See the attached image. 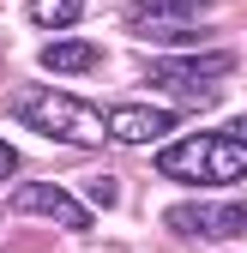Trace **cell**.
<instances>
[{
  "instance_id": "6da1fadb",
  "label": "cell",
  "mask_w": 247,
  "mask_h": 253,
  "mask_svg": "<svg viewBox=\"0 0 247 253\" xmlns=\"http://www.w3.org/2000/svg\"><path fill=\"white\" fill-rule=\"evenodd\" d=\"M157 175L187 187H235L247 181V145L235 133H187L157 151Z\"/></svg>"
},
{
  "instance_id": "7a4b0ae2",
  "label": "cell",
  "mask_w": 247,
  "mask_h": 253,
  "mask_svg": "<svg viewBox=\"0 0 247 253\" xmlns=\"http://www.w3.org/2000/svg\"><path fill=\"white\" fill-rule=\"evenodd\" d=\"M18 121L24 126H37L42 139L54 145H73V151H97L109 145V126H103V109H90L84 97H67V90H42V84H30L12 97Z\"/></svg>"
},
{
  "instance_id": "3957f363",
  "label": "cell",
  "mask_w": 247,
  "mask_h": 253,
  "mask_svg": "<svg viewBox=\"0 0 247 253\" xmlns=\"http://www.w3.org/2000/svg\"><path fill=\"white\" fill-rule=\"evenodd\" d=\"M235 73V54L229 48H193V54H169V60H151L145 67V79L151 84H163V90H175L181 103H211V84L217 79H229Z\"/></svg>"
},
{
  "instance_id": "277c9868",
  "label": "cell",
  "mask_w": 247,
  "mask_h": 253,
  "mask_svg": "<svg viewBox=\"0 0 247 253\" xmlns=\"http://www.w3.org/2000/svg\"><path fill=\"white\" fill-rule=\"evenodd\" d=\"M163 223L187 241H235L247 235V205L241 199H181L163 211Z\"/></svg>"
},
{
  "instance_id": "5b68a950",
  "label": "cell",
  "mask_w": 247,
  "mask_h": 253,
  "mask_svg": "<svg viewBox=\"0 0 247 253\" xmlns=\"http://www.w3.org/2000/svg\"><path fill=\"white\" fill-rule=\"evenodd\" d=\"M211 18V0H133L127 24L157 42H193V30Z\"/></svg>"
},
{
  "instance_id": "8992f818",
  "label": "cell",
  "mask_w": 247,
  "mask_h": 253,
  "mask_svg": "<svg viewBox=\"0 0 247 253\" xmlns=\"http://www.w3.org/2000/svg\"><path fill=\"white\" fill-rule=\"evenodd\" d=\"M12 211H30V217H48V223L60 229H90V205H79L67 187H54V181H18L12 187Z\"/></svg>"
},
{
  "instance_id": "52a82bcc",
  "label": "cell",
  "mask_w": 247,
  "mask_h": 253,
  "mask_svg": "<svg viewBox=\"0 0 247 253\" xmlns=\"http://www.w3.org/2000/svg\"><path fill=\"white\" fill-rule=\"evenodd\" d=\"M103 126H109V139H115V145H157V139H169V133H175V109L121 103V109H109V115H103Z\"/></svg>"
},
{
  "instance_id": "ba28073f",
  "label": "cell",
  "mask_w": 247,
  "mask_h": 253,
  "mask_svg": "<svg viewBox=\"0 0 247 253\" xmlns=\"http://www.w3.org/2000/svg\"><path fill=\"white\" fill-rule=\"evenodd\" d=\"M42 67L60 73V79H79V73H97V67H103V48L84 42V37H54V42L42 48Z\"/></svg>"
},
{
  "instance_id": "9c48e42d",
  "label": "cell",
  "mask_w": 247,
  "mask_h": 253,
  "mask_svg": "<svg viewBox=\"0 0 247 253\" xmlns=\"http://www.w3.org/2000/svg\"><path fill=\"white\" fill-rule=\"evenodd\" d=\"M84 18V0H30V24H42V30H67Z\"/></svg>"
},
{
  "instance_id": "30bf717a",
  "label": "cell",
  "mask_w": 247,
  "mask_h": 253,
  "mask_svg": "<svg viewBox=\"0 0 247 253\" xmlns=\"http://www.w3.org/2000/svg\"><path fill=\"white\" fill-rule=\"evenodd\" d=\"M84 193H90V205H109V211L121 205V187H115L109 175H97V181H84Z\"/></svg>"
},
{
  "instance_id": "8fae6325",
  "label": "cell",
  "mask_w": 247,
  "mask_h": 253,
  "mask_svg": "<svg viewBox=\"0 0 247 253\" xmlns=\"http://www.w3.org/2000/svg\"><path fill=\"white\" fill-rule=\"evenodd\" d=\"M12 169H18V151H12L6 139H0V181H12Z\"/></svg>"
},
{
  "instance_id": "7c38bea8",
  "label": "cell",
  "mask_w": 247,
  "mask_h": 253,
  "mask_svg": "<svg viewBox=\"0 0 247 253\" xmlns=\"http://www.w3.org/2000/svg\"><path fill=\"white\" fill-rule=\"evenodd\" d=\"M229 133H235V139H241V145H247V115H241V121H235V126H229Z\"/></svg>"
}]
</instances>
